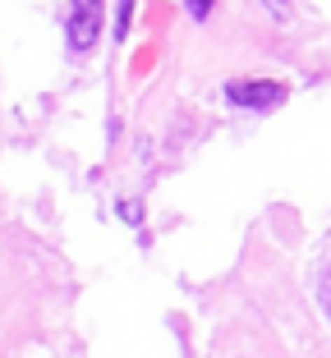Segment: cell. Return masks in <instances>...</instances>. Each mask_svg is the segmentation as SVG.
<instances>
[{
  "label": "cell",
  "instance_id": "cell-1",
  "mask_svg": "<svg viewBox=\"0 0 331 358\" xmlns=\"http://www.w3.org/2000/svg\"><path fill=\"white\" fill-rule=\"evenodd\" d=\"M101 32V0H74L69 5V46L87 51Z\"/></svg>",
  "mask_w": 331,
  "mask_h": 358
},
{
  "label": "cell",
  "instance_id": "cell-2",
  "mask_svg": "<svg viewBox=\"0 0 331 358\" xmlns=\"http://www.w3.org/2000/svg\"><path fill=\"white\" fill-rule=\"evenodd\" d=\"M225 96L235 106H244V110H272V106L286 101V87L281 83H230Z\"/></svg>",
  "mask_w": 331,
  "mask_h": 358
},
{
  "label": "cell",
  "instance_id": "cell-3",
  "mask_svg": "<svg viewBox=\"0 0 331 358\" xmlns=\"http://www.w3.org/2000/svg\"><path fill=\"white\" fill-rule=\"evenodd\" d=\"M318 294H322V308H327V317H331V266L322 271V285H318Z\"/></svg>",
  "mask_w": 331,
  "mask_h": 358
},
{
  "label": "cell",
  "instance_id": "cell-4",
  "mask_svg": "<svg viewBox=\"0 0 331 358\" xmlns=\"http://www.w3.org/2000/svg\"><path fill=\"white\" fill-rule=\"evenodd\" d=\"M212 10V0H193V14H207Z\"/></svg>",
  "mask_w": 331,
  "mask_h": 358
}]
</instances>
